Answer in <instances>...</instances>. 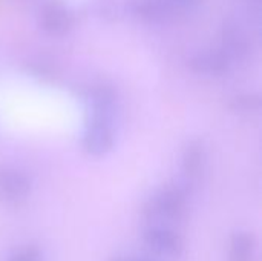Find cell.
I'll return each instance as SVG.
<instances>
[{
  "mask_svg": "<svg viewBox=\"0 0 262 261\" xmlns=\"http://www.w3.org/2000/svg\"><path fill=\"white\" fill-rule=\"evenodd\" d=\"M189 197L178 185H167L152 192L143 208L147 220L157 225L181 222L189 208Z\"/></svg>",
  "mask_w": 262,
  "mask_h": 261,
  "instance_id": "cell-1",
  "label": "cell"
},
{
  "mask_svg": "<svg viewBox=\"0 0 262 261\" xmlns=\"http://www.w3.org/2000/svg\"><path fill=\"white\" fill-rule=\"evenodd\" d=\"M209 165V152L206 143L200 138L189 140L180 157L178 178L175 185H178L187 195H192L198 186L201 185Z\"/></svg>",
  "mask_w": 262,
  "mask_h": 261,
  "instance_id": "cell-2",
  "label": "cell"
},
{
  "mask_svg": "<svg viewBox=\"0 0 262 261\" xmlns=\"http://www.w3.org/2000/svg\"><path fill=\"white\" fill-rule=\"evenodd\" d=\"M118 120L88 115L81 131V148L91 157H104L111 154L117 143Z\"/></svg>",
  "mask_w": 262,
  "mask_h": 261,
  "instance_id": "cell-3",
  "label": "cell"
},
{
  "mask_svg": "<svg viewBox=\"0 0 262 261\" xmlns=\"http://www.w3.org/2000/svg\"><path fill=\"white\" fill-rule=\"evenodd\" d=\"M238 66L246 63L253 51L255 42L250 26L235 17H227L220 28V45H218Z\"/></svg>",
  "mask_w": 262,
  "mask_h": 261,
  "instance_id": "cell-4",
  "label": "cell"
},
{
  "mask_svg": "<svg viewBox=\"0 0 262 261\" xmlns=\"http://www.w3.org/2000/svg\"><path fill=\"white\" fill-rule=\"evenodd\" d=\"M88 115H101L109 118H120L121 102L120 94L114 85L98 80L88 83L80 92Z\"/></svg>",
  "mask_w": 262,
  "mask_h": 261,
  "instance_id": "cell-5",
  "label": "cell"
},
{
  "mask_svg": "<svg viewBox=\"0 0 262 261\" xmlns=\"http://www.w3.org/2000/svg\"><path fill=\"white\" fill-rule=\"evenodd\" d=\"M38 28L49 37L69 35L77 23L75 11L63 0H45L35 14Z\"/></svg>",
  "mask_w": 262,
  "mask_h": 261,
  "instance_id": "cell-6",
  "label": "cell"
},
{
  "mask_svg": "<svg viewBox=\"0 0 262 261\" xmlns=\"http://www.w3.org/2000/svg\"><path fill=\"white\" fill-rule=\"evenodd\" d=\"M124 15L144 26H166L173 22L177 11L166 0H124Z\"/></svg>",
  "mask_w": 262,
  "mask_h": 261,
  "instance_id": "cell-7",
  "label": "cell"
},
{
  "mask_svg": "<svg viewBox=\"0 0 262 261\" xmlns=\"http://www.w3.org/2000/svg\"><path fill=\"white\" fill-rule=\"evenodd\" d=\"M189 69L206 78H223L230 75L236 65L232 62V58L220 48H206L193 52L187 60Z\"/></svg>",
  "mask_w": 262,
  "mask_h": 261,
  "instance_id": "cell-8",
  "label": "cell"
},
{
  "mask_svg": "<svg viewBox=\"0 0 262 261\" xmlns=\"http://www.w3.org/2000/svg\"><path fill=\"white\" fill-rule=\"evenodd\" d=\"M32 192L31 177L20 168L0 166V200L8 205L25 203Z\"/></svg>",
  "mask_w": 262,
  "mask_h": 261,
  "instance_id": "cell-9",
  "label": "cell"
},
{
  "mask_svg": "<svg viewBox=\"0 0 262 261\" xmlns=\"http://www.w3.org/2000/svg\"><path fill=\"white\" fill-rule=\"evenodd\" d=\"M143 240L146 246L166 257L177 258L184 252V240L173 229L164 225H152L143 231Z\"/></svg>",
  "mask_w": 262,
  "mask_h": 261,
  "instance_id": "cell-10",
  "label": "cell"
},
{
  "mask_svg": "<svg viewBox=\"0 0 262 261\" xmlns=\"http://www.w3.org/2000/svg\"><path fill=\"white\" fill-rule=\"evenodd\" d=\"M256 249V240L252 232L236 231L230 238V261H252Z\"/></svg>",
  "mask_w": 262,
  "mask_h": 261,
  "instance_id": "cell-11",
  "label": "cell"
},
{
  "mask_svg": "<svg viewBox=\"0 0 262 261\" xmlns=\"http://www.w3.org/2000/svg\"><path fill=\"white\" fill-rule=\"evenodd\" d=\"M88 12L94 18L100 22H106V23L118 22L124 15L123 3L118 0H89Z\"/></svg>",
  "mask_w": 262,
  "mask_h": 261,
  "instance_id": "cell-12",
  "label": "cell"
},
{
  "mask_svg": "<svg viewBox=\"0 0 262 261\" xmlns=\"http://www.w3.org/2000/svg\"><path fill=\"white\" fill-rule=\"evenodd\" d=\"M229 108L239 115H253L261 111V97L255 92H241L230 98Z\"/></svg>",
  "mask_w": 262,
  "mask_h": 261,
  "instance_id": "cell-13",
  "label": "cell"
},
{
  "mask_svg": "<svg viewBox=\"0 0 262 261\" xmlns=\"http://www.w3.org/2000/svg\"><path fill=\"white\" fill-rule=\"evenodd\" d=\"M26 71L31 77L38 78L40 82H55L58 77V68L54 62L43 57L32 58L26 63Z\"/></svg>",
  "mask_w": 262,
  "mask_h": 261,
  "instance_id": "cell-14",
  "label": "cell"
},
{
  "mask_svg": "<svg viewBox=\"0 0 262 261\" xmlns=\"http://www.w3.org/2000/svg\"><path fill=\"white\" fill-rule=\"evenodd\" d=\"M8 261H43L41 252L35 245H25L15 249Z\"/></svg>",
  "mask_w": 262,
  "mask_h": 261,
  "instance_id": "cell-15",
  "label": "cell"
},
{
  "mask_svg": "<svg viewBox=\"0 0 262 261\" xmlns=\"http://www.w3.org/2000/svg\"><path fill=\"white\" fill-rule=\"evenodd\" d=\"M175 11L192 12L196 11L201 5V0H166Z\"/></svg>",
  "mask_w": 262,
  "mask_h": 261,
  "instance_id": "cell-16",
  "label": "cell"
},
{
  "mask_svg": "<svg viewBox=\"0 0 262 261\" xmlns=\"http://www.w3.org/2000/svg\"><path fill=\"white\" fill-rule=\"evenodd\" d=\"M241 5L246 8L247 14L252 15V22L259 25V18H261V2L262 0H239Z\"/></svg>",
  "mask_w": 262,
  "mask_h": 261,
  "instance_id": "cell-17",
  "label": "cell"
},
{
  "mask_svg": "<svg viewBox=\"0 0 262 261\" xmlns=\"http://www.w3.org/2000/svg\"><path fill=\"white\" fill-rule=\"evenodd\" d=\"M111 261H150L147 258H135V257H115Z\"/></svg>",
  "mask_w": 262,
  "mask_h": 261,
  "instance_id": "cell-18",
  "label": "cell"
}]
</instances>
